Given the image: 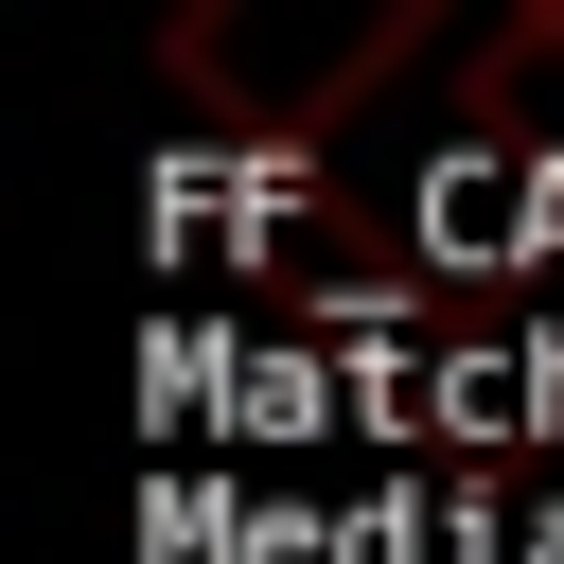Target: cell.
I'll return each instance as SVG.
<instances>
[{"label":"cell","mask_w":564,"mask_h":564,"mask_svg":"<svg viewBox=\"0 0 564 564\" xmlns=\"http://www.w3.org/2000/svg\"><path fill=\"white\" fill-rule=\"evenodd\" d=\"M458 106H476V141H529V159H564V0H511V18L476 35Z\"/></svg>","instance_id":"cell-2"},{"label":"cell","mask_w":564,"mask_h":564,"mask_svg":"<svg viewBox=\"0 0 564 564\" xmlns=\"http://www.w3.org/2000/svg\"><path fill=\"white\" fill-rule=\"evenodd\" d=\"M423 53V0H194L159 35V70L229 123V141H317L335 106H370Z\"/></svg>","instance_id":"cell-1"}]
</instances>
